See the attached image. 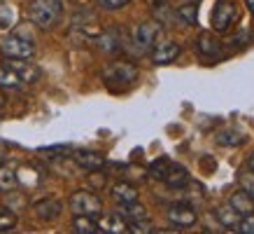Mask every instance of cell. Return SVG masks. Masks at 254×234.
I'll return each instance as SVG.
<instances>
[{
    "instance_id": "11",
    "label": "cell",
    "mask_w": 254,
    "mask_h": 234,
    "mask_svg": "<svg viewBox=\"0 0 254 234\" xmlns=\"http://www.w3.org/2000/svg\"><path fill=\"white\" fill-rule=\"evenodd\" d=\"M98 230L110 234H122V232H128V223H126V218L122 213H108V216H103L98 220Z\"/></svg>"
},
{
    "instance_id": "15",
    "label": "cell",
    "mask_w": 254,
    "mask_h": 234,
    "mask_svg": "<svg viewBox=\"0 0 254 234\" xmlns=\"http://www.w3.org/2000/svg\"><path fill=\"white\" fill-rule=\"evenodd\" d=\"M229 206L238 211L240 216H247V213H252V211H254V199L250 195H245L243 190H238V192H233V195H231Z\"/></svg>"
},
{
    "instance_id": "33",
    "label": "cell",
    "mask_w": 254,
    "mask_h": 234,
    "mask_svg": "<svg viewBox=\"0 0 254 234\" xmlns=\"http://www.w3.org/2000/svg\"><path fill=\"white\" fill-rule=\"evenodd\" d=\"M5 159H7V145L0 140V164H5Z\"/></svg>"
},
{
    "instance_id": "28",
    "label": "cell",
    "mask_w": 254,
    "mask_h": 234,
    "mask_svg": "<svg viewBox=\"0 0 254 234\" xmlns=\"http://www.w3.org/2000/svg\"><path fill=\"white\" fill-rule=\"evenodd\" d=\"M128 232H133V234H149V232H154V225H152L147 218L133 220L131 225H128Z\"/></svg>"
},
{
    "instance_id": "2",
    "label": "cell",
    "mask_w": 254,
    "mask_h": 234,
    "mask_svg": "<svg viewBox=\"0 0 254 234\" xmlns=\"http://www.w3.org/2000/svg\"><path fill=\"white\" fill-rule=\"evenodd\" d=\"M103 78H105V82H108L112 89H126V87H131L133 82H135L138 68L128 61H115L105 68Z\"/></svg>"
},
{
    "instance_id": "20",
    "label": "cell",
    "mask_w": 254,
    "mask_h": 234,
    "mask_svg": "<svg viewBox=\"0 0 254 234\" xmlns=\"http://www.w3.org/2000/svg\"><path fill=\"white\" fill-rule=\"evenodd\" d=\"M119 213H122L126 220H131V223H133V220L147 218L145 206H142V204H138V199H135V202H128V204H122V211H119Z\"/></svg>"
},
{
    "instance_id": "8",
    "label": "cell",
    "mask_w": 254,
    "mask_h": 234,
    "mask_svg": "<svg viewBox=\"0 0 254 234\" xmlns=\"http://www.w3.org/2000/svg\"><path fill=\"white\" fill-rule=\"evenodd\" d=\"M5 63H7L9 68L19 75L21 82H35V80L40 78V68L35 66V63L28 61V59H7Z\"/></svg>"
},
{
    "instance_id": "10",
    "label": "cell",
    "mask_w": 254,
    "mask_h": 234,
    "mask_svg": "<svg viewBox=\"0 0 254 234\" xmlns=\"http://www.w3.org/2000/svg\"><path fill=\"white\" fill-rule=\"evenodd\" d=\"M61 211H63V204L59 199H54V197H47V199L35 204V216L40 220H56L61 216Z\"/></svg>"
},
{
    "instance_id": "18",
    "label": "cell",
    "mask_w": 254,
    "mask_h": 234,
    "mask_svg": "<svg viewBox=\"0 0 254 234\" xmlns=\"http://www.w3.org/2000/svg\"><path fill=\"white\" fill-rule=\"evenodd\" d=\"M98 45L100 49H105L110 54H115L119 52V47H122V38H119V31H105L103 35L98 38Z\"/></svg>"
},
{
    "instance_id": "12",
    "label": "cell",
    "mask_w": 254,
    "mask_h": 234,
    "mask_svg": "<svg viewBox=\"0 0 254 234\" xmlns=\"http://www.w3.org/2000/svg\"><path fill=\"white\" fill-rule=\"evenodd\" d=\"M163 183L170 187H185L189 183V173L185 166H177V164H168V169L163 173Z\"/></svg>"
},
{
    "instance_id": "6",
    "label": "cell",
    "mask_w": 254,
    "mask_h": 234,
    "mask_svg": "<svg viewBox=\"0 0 254 234\" xmlns=\"http://www.w3.org/2000/svg\"><path fill=\"white\" fill-rule=\"evenodd\" d=\"M0 52L7 59H33L35 54V45L31 40L19 38V35H9L0 42Z\"/></svg>"
},
{
    "instance_id": "23",
    "label": "cell",
    "mask_w": 254,
    "mask_h": 234,
    "mask_svg": "<svg viewBox=\"0 0 254 234\" xmlns=\"http://www.w3.org/2000/svg\"><path fill=\"white\" fill-rule=\"evenodd\" d=\"M177 16H180V19H182L185 23L193 26V23H196V16H198V7H196V2L180 5V7H177Z\"/></svg>"
},
{
    "instance_id": "25",
    "label": "cell",
    "mask_w": 254,
    "mask_h": 234,
    "mask_svg": "<svg viewBox=\"0 0 254 234\" xmlns=\"http://www.w3.org/2000/svg\"><path fill=\"white\" fill-rule=\"evenodd\" d=\"M243 136H240L238 131H222L217 133V143L219 145H243Z\"/></svg>"
},
{
    "instance_id": "7",
    "label": "cell",
    "mask_w": 254,
    "mask_h": 234,
    "mask_svg": "<svg viewBox=\"0 0 254 234\" xmlns=\"http://www.w3.org/2000/svg\"><path fill=\"white\" fill-rule=\"evenodd\" d=\"M168 220H170V223H173L175 227L185 230V227L196 225V220H198V213H196L191 206H187V204H175V206H170V209H168Z\"/></svg>"
},
{
    "instance_id": "4",
    "label": "cell",
    "mask_w": 254,
    "mask_h": 234,
    "mask_svg": "<svg viewBox=\"0 0 254 234\" xmlns=\"http://www.w3.org/2000/svg\"><path fill=\"white\" fill-rule=\"evenodd\" d=\"M159 35H161V23L159 21H142L135 26V31H133V45H135V49L138 52H149L152 47H154V42L159 40Z\"/></svg>"
},
{
    "instance_id": "29",
    "label": "cell",
    "mask_w": 254,
    "mask_h": 234,
    "mask_svg": "<svg viewBox=\"0 0 254 234\" xmlns=\"http://www.w3.org/2000/svg\"><path fill=\"white\" fill-rule=\"evenodd\" d=\"M168 159H166V157H161V159H156L154 164H152V169H149V173H152V176H154V178H159L161 180L163 178V173H166V169H168Z\"/></svg>"
},
{
    "instance_id": "32",
    "label": "cell",
    "mask_w": 254,
    "mask_h": 234,
    "mask_svg": "<svg viewBox=\"0 0 254 234\" xmlns=\"http://www.w3.org/2000/svg\"><path fill=\"white\" fill-rule=\"evenodd\" d=\"M89 185H91V187H103V185H105V176L93 169V171L89 173Z\"/></svg>"
},
{
    "instance_id": "17",
    "label": "cell",
    "mask_w": 254,
    "mask_h": 234,
    "mask_svg": "<svg viewBox=\"0 0 254 234\" xmlns=\"http://www.w3.org/2000/svg\"><path fill=\"white\" fill-rule=\"evenodd\" d=\"M16 185H19L16 171L5 166V164H0V192H14Z\"/></svg>"
},
{
    "instance_id": "16",
    "label": "cell",
    "mask_w": 254,
    "mask_h": 234,
    "mask_svg": "<svg viewBox=\"0 0 254 234\" xmlns=\"http://www.w3.org/2000/svg\"><path fill=\"white\" fill-rule=\"evenodd\" d=\"M112 197H115V202L119 204H128V202H135L138 199V190L131 185V183H117L112 187Z\"/></svg>"
},
{
    "instance_id": "35",
    "label": "cell",
    "mask_w": 254,
    "mask_h": 234,
    "mask_svg": "<svg viewBox=\"0 0 254 234\" xmlns=\"http://www.w3.org/2000/svg\"><path fill=\"white\" fill-rule=\"evenodd\" d=\"M247 2V7H250V12H252V16H254V0H245Z\"/></svg>"
},
{
    "instance_id": "3",
    "label": "cell",
    "mask_w": 254,
    "mask_h": 234,
    "mask_svg": "<svg viewBox=\"0 0 254 234\" xmlns=\"http://www.w3.org/2000/svg\"><path fill=\"white\" fill-rule=\"evenodd\" d=\"M68 206L75 216H96L103 211V202L98 195H93L89 190H79L75 195H70Z\"/></svg>"
},
{
    "instance_id": "26",
    "label": "cell",
    "mask_w": 254,
    "mask_h": 234,
    "mask_svg": "<svg viewBox=\"0 0 254 234\" xmlns=\"http://www.w3.org/2000/svg\"><path fill=\"white\" fill-rule=\"evenodd\" d=\"M14 225H16V216H14V211L9 209V206H5V209H0V230L5 232V230H12Z\"/></svg>"
},
{
    "instance_id": "13",
    "label": "cell",
    "mask_w": 254,
    "mask_h": 234,
    "mask_svg": "<svg viewBox=\"0 0 254 234\" xmlns=\"http://www.w3.org/2000/svg\"><path fill=\"white\" fill-rule=\"evenodd\" d=\"M75 162H77V166L86 169V171H93V169H100V166L105 164V159H103L100 152H93V150H79V152H75Z\"/></svg>"
},
{
    "instance_id": "30",
    "label": "cell",
    "mask_w": 254,
    "mask_h": 234,
    "mask_svg": "<svg viewBox=\"0 0 254 234\" xmlns=\"http://www.w3.org/2000/svg\"><path fill=\"white\" fill-rule=\"evenodd\" d=\"M238 232H243V234H254V213H247V216H243V218H240Z\"/></svg>"
},
{
    "instance_id": "9",
    "label": "cell",
    "mask_w": 254,
    "mask_h": 234,
    "mask_svg": "<svg viewBox=\"0 0 254 234\" xmlns=\"http://www.w3.org/2000/svg\"><path fill=\"white\" fill-rule=\"evenodd\" d=\"M177 56H180V47L175 42H154V47H152V61L159 66L173 63Z\"/></svg>"
},
{
    "instance_id": "5",
    "label": "cell",
    "mask_w": 254,
    "mask_h": 234,
    "mask_svg": "<svg viewBox=\"0 0 254 234\" xmlns=\"http://www.w3.org/2000/svg\"><path fill=\"white\" fill-rule=\"evenodd\" d=\"M238 19V7L231 0H219L212 9V28L217 33H226Z\"/></svg>"
},
{
    "instance_id": "21",
    "label": "cell",
    "mask_w": 254,
    "mask_h": 234,
    "mask_svg": "<svg viewBox=\"0 0 254 234\" xmlns=\"http://www.w3.org/2000/svg\"><path fill=\"white\" fill-rule=\"evenodd\" d=\"M21 85L23 82L19 80V75L9 68L7 63H2V66H0V87H2V89H16V87H21Z\"/></svg>"
},
{
    "instance_id": "19",
    "label": "cell",
    "mask_w": 254,
    "mask_h": 234,
    "mask_svg": "<svg viewBox=\"0 0 254 234\" xmlns=\"http://www.w3.org/2000/svg\"><path fill=\"white\" fill-rule=\"evenodd\" d=\"M72 230L77 234H93V232H98V223L93 220V216H75Z\"/></svg>"
},
{
    "instance_id": "24",
    "label": "cell",
    "mask_w": 254,
    "mask_h": 234,
    "mask_svg": "<svg viewBox=\"0 0 254 234\" xmlns=\"http://www.w3.org/2000/svg\"><path fill=\"white\" fill-rule=\"evenodd\" d=\"M238 185H240V190H243L245 195H250L254 199V171H252V169L240 173V176H238Z\"/></svg>"
},
{
    "instance_id": "31",
    "label": "cell",
    "mask_w": 254,
    "mask_h": 234,
    "mask_svg": "<svg viewBox=\"0 0 254 234\" xmlns=\"http://www.w3.org/2000/svg\"><path fill=\"white\" fill-rule=\"evenodd\" d=\"M103 9H122L124 5H128V0H96Z\"/></svg>"
},
{
    "instance_id": "27",
    "label": "cell",
    "mask_w": 254,
    "mask_h": 234,
    "mask_svg": "<svg viewBox=\"0 0 254 234\" xmlns=\"http://www.w3.org/2000/svg\"><path fill=\"white\" fill-rule=\"evenodd\" d=\"M12 23H14V9L0 0V28H7Z\"/></svg>"
},
{
    "instance_id": "1",
    "label": "cell",
    "mask_w": 254,
    "mask_h": 234,
    "mask_svg": "<svg viewBox=\"0 0 254 234\" xmlns=\"http://www.w3.org/2000/svg\"><path fill=\"white\" fill-rule=\"evenodd\" d=\"M63 16V5L61 0H31L28 5V19H31L38 28L49 31Z\"/></svg>"
},
{
    "instance_id": "34",
    "label": "cell",
    "mask_w": 254,
    "mask_h": 234,
    "mask_svg": "<svg viewBox=\"0 0 254 234\" xmlns=\"http://www.w3.org/2000/svg\"><path fill=\"white\" fill-rule=\"evenodd\" d=\"M147 2H149L152 7H163V5H166L168 0H147Z\"/></svg>"
},
{
    "instance_id": "14",
    "label": "cell",
    "mask_w": 254,
    "mask_h": 234,
    "mask_svg": "<svg viewBox=\"0 0 254 234\" xmlns=\"http://www.w3.org/2000/svg\"><path fill=\"white\" fill-rule=\"evenodd\" d=\"M196 47H198V52L203 56H219V52H222V45L212 33H200Z\"/></svg>"
},
{
    "instance_id": "22",
    "label": "cell",
    "mask_w": 254,
    "mask_h": 234,
    "mask_svg": "<svg viewBox=\"0 0 254 234\" xmlns=\"http://www.w3.org/2000/svg\"><path fill=\"white\" fill-rule=\"evenodd\" d=\"M217 218H219V223H222L224 227H236V230H238L240 213L236 209H231V206H219V209H217Z\"/></svg>"
},
{
    "instance_id": "36",
    "label": "cell",
    "mask_w": 254,
    "mask_h": 234,
    "mask_svg": "<svg viewBox=\"0 0 254 234\" xmlns=\"http://www.w3.org/2000/svg\"><path fill=\"white\" fill-rule=\"evenodd\" d=\"M250 169H252V171H254V155L250 157Z\"/></svg>"
}]
</instances>
